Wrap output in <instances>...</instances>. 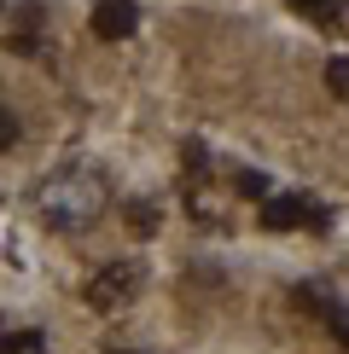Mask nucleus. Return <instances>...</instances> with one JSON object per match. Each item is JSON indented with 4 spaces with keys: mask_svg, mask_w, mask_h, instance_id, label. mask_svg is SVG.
<instances>
[{
    "mask_svg": "<svg viewBox=\"0 0 349 354\" xmlns=\"http://www.w3.org/2000/svg\"><path fill=\"white\" fill-rule=\"evenodd\" d=\"M111 203V186L99 169L87 163H70V169H53L47 180L35 186V215L47 221L53 232H87Z\"/></svg>",
    "mask_w": 349,
    "mask_h": 354,
    "instance_id": "nucleus-1",
    "label": "nucleus"
},
{
    "mask_svg": "<svg viewBox=\"0 0 349 354\" xmlns=\"http://www.w3.org/2000/svg\"><path fill=\"white\" fill-rule=\"evenodd\" d=\"M140 285H145L140 261H134V256H123V261H105V268L87 279L82 297H87V308H99V314H116V308H128V302L140 297Z\"/></svg>",
    "mask_w": 349,
    "mask_h": 354,
    "instance_id": "nucleus-2",
    "label": "nucleus"
},
{
    "mask_svg": "<svg viewBox=\"0 0 349 354\" xmlns=\"http://www.w3.org/2000/svg\"><path fill=\"white\" fill-rule=\"evenodd\" d=\"M303 221H309V227H326V209H320L314 198H297V192H285V198H268L262 203V227L268 232H291V227H303Z\"/></svg>",
    "mask_w": 349,
    "mask_h": 354,
    "instance_id": "nucleus-3",
    "label": "nucleus"
},
{
    "mask_svg": "<svg viewBox=\"0 0 349 354\" xmlns=\"http://www.w3.org/2000/svg\"><path fill=\"white\" fill-rule=\"evenodd\" d=\"M140 29V6L134 0H99L93 6V35L99 41H128Z\"/></svg>",
    "mask_w": 349,
    "mask_h": 354,
    "instance_id": "nucleus-4",
    "label": "nucleus"
},
{
    "mask_svg": "<svg viewBox=\"0 0 349 354\" xmlns=\"http://www.w3.org/2000/svg\"><path fill=\"white\" fill-rule=\"evenodd\" d=\"M320 29H326V35H349V0H320Z\"/></svg>",
    "mask_w": 349,
    "mask_h": 354,
    "instance_id": "nucleus-5",
    "label": "nucleus"
},
{
    "mask_svg": "<svg viewBox=\"0 0 349 354\" xmlns=\"http://www.w3.org/2000/svg\"><path fill=\"white\" fill-rule=\"evenodd\" d=\"M0 354H47V337L41 331H6L0 337Z\"/></svg>",
    "mask_w": 349,
    "mask_h": 354,
    "instance_id": "nucleus-6",
    "label": "nucleus"
},
{
    "mask_svg": "<svg viewBox=\"0 0 349 354\" xmlns=\"http://www.w3.org/2000/svg\"><path fill=\"white\" fill-rule=\"evenodd\" d=\"M128 227H134L140 239H145V232H157V209H152L145 198H140V203H128Z\"/></svg>",
    "mask_w": 349,
    "mask_h": 354,
    "instance_id": "nucleus-7",
    "label": "nucleus"
},
{
    "mask_svg": "<svg viewBox=\"0 0 349 354\" xmlns=\"http://www.w3.org/2000/svg\"><path fill=\"white\" fill-rule=\"evenodd\" d=\"M326 87L338 99H349V58H332V64H326Z\"/></svg>",
    "mask_w": 349,
    "mask_h": 354,
    "instance_id": "nucleus-8",
    "label": "nucleus"
},
{
    "mask_svg": "<svg viewBox=\"0 0 349 354\" xmlns=\"http://www.w3.org/2000/svg\"><path fill=\"white\" fill-rule=\"evenodd\" d=\"M233 186H239L244 198H268V174H256V169H244V174H239Z\"/></svg>",
    "mask_w": 349,
    "mask_h": 354,
    "instance_id": "nucleus-9",
    "label": "nucleus"
},
{
    "mask_svg": "<svg viewBox=\"0 0 349 354\" xmlns=\"http://www.w3.org/2000/svg\"><path fill=\"white\" fill-rule=\"evenodd\" d=\"M12 145H18V111L0 105V151H12Z\"/></svg>",
    "mask_w": 349,
    "mask_h": 354,
    "instance_id": "nucleus-10",
    "label": "nucleus"
},
{
    "mask_svg": "<svg viewBox=\"0 0 349 354\" xmlns=\"http://www.w3.org/2000/svg\"><path fill=\"white\" fill-rule=\"evenodd\" d=\"M326 326H332V337L349 348V308H326Z\"/></svg>",
    "mask_w": 349,
    "mask_h": 354,
    "instance_id": "nucleus-11",
    "label": "nucleus"
},
{
    "mask_svg": "<svg viewBox=\"0 0 349 354\" xmlns=\"http://www.w3.org/2000/svg\"><path fill=\"white\" fill-rule=\"evenodd\" d=\"M291 6H297V12H309V18H314V12H320V0H291Z\"/></svg>",
    "mask_w": 349,
    "mask_h": 354,
    "instance_id": "nucleus-12",
    "label": "nucleus"
},
{
    "mask_svg": "<svg viewBox=\"0 0 349 354\" xmlns=\"http://www.w3.org/2000/svg\"><path fill=\"white\" fill-rule=\"evenodd\" d=\"M111 354H128V348H111Z\"/></svg>",
    "mask_w": 349,
    "mask_h": 354,
    "instance_id": "nucleus-13",
    "label": "nucleus"
}]
</instances>
